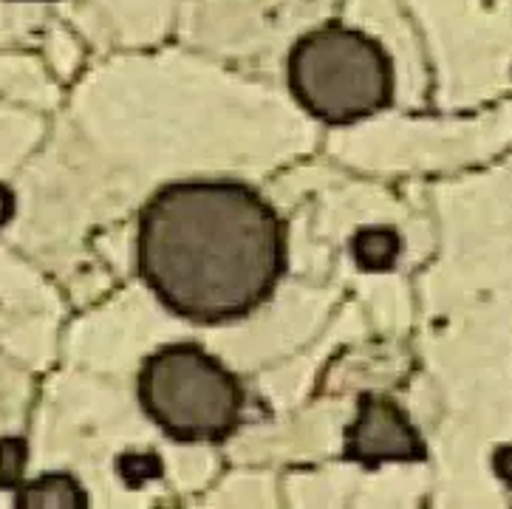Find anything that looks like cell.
Segmentation results:
<instances>
[{
	"instance_id": "cell-1",
	"label": "cell",
	"mask_w": 512,
	"mask_h": 509,
	"mask_svg": "<svg viewBox=\"0 0 512 509\" xmlns=\"http://www.w3.org/2000/svg\"><path fill=\"white\" fill-rule=\"evenodd\" d=\"M136 266L190 323H230L264 306L286 269L281 215L249 184L173 181L139 215Z\"/></svg>"
},
{
	"instance_id": "cell-2",
	"label": "cell",
	"mask_w": 512,
	"mask_h": 509,
	"mask_svg": "<svg viewBox=\"0 0 512 509\" xmlns=\"http://www.w3.org/2000/svg\"><path fill=\"white\" fill-rule=\"evenodd\" d=\"M289 85L309 114L329 125H351L391 105L394 66L374 37L329 23L295 43Z\"/></svg>"
},
{
	"instance_id": "cell-3",
	"label": "cell",
	"mask_w": 512,
	"mask_h": 509,
	"mask_svg": "<svg viewBox=\"0 0 512 509\" xmlns=\"http://www.w3.org/2000/svg\"><path fill=\"white\" fill-rule=\"evenodd\" d=\"M136 391L150 422L176 442H224L241 425V382L196 343H173L150 354Z\"/></svg>"
},
{
	"instance_id": "cell-4",
	"label": "cell",
	"mask_w": 512,
	"mask_h": 509,
	"mask_svg": "<svg viewBox=\"0 0 512 509\" xmlns=\"http://www.w3.org/2000/svg\"><path fill=\"white\" fill-rule=\"evenodd\" d=\"M425 456L428 447L397 402L377 394H365L357 402V416L346 430V459L380 467L388 461H422Z\"/></svg>"
},
{
	"instance_id": "cell-5",
	"label": "cell",
	"mask_w": 512,
	"mask_h": 509,
	"mask_svg": "<svg viewBox=\"0 0 512 509\" xmlns=\"http://www.w3.org/2000/svg\"><path fill=\"white\" fill-rule=\"evenodd\" d=\"M88 493L68 473H46L17 487V509H88Z\"/></svg>"
},
{
	"instance_id": "cell-6",
	"label": "cell",
	"mask_w": 512,
	"mask_h": 509,
	"mask_svg": "<svg viewBox=\"0 0 512 509\" xmlns=\"http://www.w3.org/2000/svg\"><path fill=\"white\" fill-rule=\"evenodd\" d=\"M402 238L391 227H368L351 238V252L354 261L365 272H385L399 261Z\"/></svg>"
},
{
	"instance_id": "cell-7",
	"label": "cell",
	"mask_w": 512,
	"mask_h": 509,
	"mask_svg": "<svg viewBox=\"0 0 512 509\" xmlns=\"http://www.w3.org/2000/svg\"><path fill=\"white\" fill-rule=\"evenodd\" d=\"M23 470H26V442L15 436L0 439V490L20 487Z\"/></svg>"
},
{
	"instance_id": "cell-8",
	"label": "cell",
	"mask_w": 512,
	"mask_h": 509,
	"mask_svg": "<svg viewBox=\"0 0 512 509\" xmlns=\"http://www.w3.org/2000/svg\"><path fill=\"white\" fill-rule=\"evenodd\" d=\"M116 467H119V473L131 487H142L145 481L162 476V461L156 459L153 453H128V456L119 459Z\"/></svg>"
},
{
	"instance_id": "cell-9",
	"label": "cell",
	"mask_w": 512,
	"mask_h": 509,
	"mask_svg": "<svg viewBox=\"0 0 512 509\" xmlns=\"http://www.w3.org/2000/svg\"><path fill=\"white\" fill-rule=\"evenodd\" d=\"M493 467H496L498 478L512 487V444H504V447H498L496 453H493Z\"/></svg>"
},
{
	"instance_id": "cell-10",
	"label": "cell",
	"mask_w": 512,
	"mask_h": 509,
	"mask_svg": "<svg viewBox=\"0 0 512 509\" xmlns=\"http://www.w3.org/2000/svg\"><path fill=\"white\" fill-rule=\"evenodd\" d=\"M12 215H15V193L6 184H0V227L9 224Z\"/></svg>"
}]
</instances>
